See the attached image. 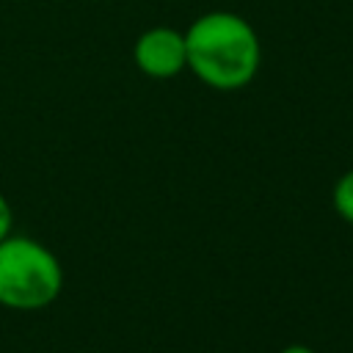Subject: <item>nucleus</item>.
I'll use <instances>...</instances> for the list:
<instances>
[{"instance_id": "nucleus-1", "label": "nucleus", "mask_w": 353, "mask_h": 353, "mask_svg": "<svg viewBox=\"0 0 353 353\" xmlns=\"http://www.w3.org/2000/svg\"><path fill=\"white\" fill-rule=\"evenodd\" d=\"M185 33L188 69L215 91H237L254 83L262 66V44L248 19L234 11H207Z\"/></svg>"}, {"instance_id": "nucleus-2", "label": "nucleus", "mask_w": 353, "mask_h": 353, "mask_svg": "<svg viewBox=\"0 0 353 353\" xmlns=\"http://www.w3.org/2000/svg\"><path fill=\"white\" fill-rule=\"evenodd\" d=\"M63 268L55 251L28 234H8L0 243V306L36 312L58 301Z\"/></svg>"}, {"instance_id": "nucleus-3", "label": "nucleus", "mask_w": 353, "mask_h": 353, "mask_svg": "<svg viewBox=\"0 0 353 353\" xmlns=\"http://www.w3.org/2000/svg\"><path fill=\"white\" fill-rule=\"evenodd\" d=\"M132 61L135 66L154 80L176 77L188 69V50H185V33L168 25H154L143 30L132 44Z\"/></svg>"}, {"instance_id": "nucleus-4", "label": "nucleus", "mask_w": 353, "mask_h": 353, "mask_svg": "<svg viewBox=\"0 0 353 353\" xmlns=\"http://www.w3.org/2000/svg\"><path fill=\"white\" fill-rule=\"evenodd\" d=\"M331 204L336 210V215L347 223H353V168L345 171L336 182H334V190H331Z\"/></svg>"}, {"instance_id": "nucleus-5", "label": "nucleus", "mask_w": 353, "mask_h": 353, "mask_svg": "<svg viewBox=\"0 0 353 353\" xmlns=\"http://www.w3.org/2000/svg\"><path fill=\"white\" fill-rule=\"evenodd\" d=\"M14 232V210H11V201L0 193V243Z\"/></svg>"}, {"instance_id": "nucleus-6", "label": "nucleus", "mask_w": 353, "mask_h": 353, "mask_svg": "<svg viewBox=\"0 0 353 353\" xmlns=\"http://www.w3.org/2000/svg\"><path fill=\"white\" fill-rule=\"evenodd\" d=\"M279 353H317L314 347H309V345H301V342H292V345H287V347H281Z\"/></svg>"}]
</instances>
